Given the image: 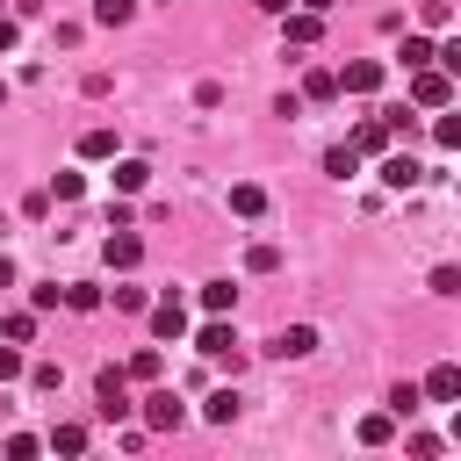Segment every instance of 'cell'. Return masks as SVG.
Wrapping results in <instances>:
<instances>
[{"mask_svg": "<svg viewBox=\"0 0 461 461\" xmlns=\"http://www.w3.org/2000/svg\"><path fill=\"white\" fill-rule=\"evenodd\" d=\"M94 411H101L108 425L137 411V396H130V375H122V367H101V375H94Z\"/></svg>", "mask_w": 461, "mask_h": 461, "instance_id": "1", "label": "cell"}, {"mask_svg": "<svg viewBox=\"0 0 461 461\" xmlns=\"http://www.w3.org/2000/svg\"><path fill=\"white\" fill-rule=\"evenodd\" d=\"M137 418H144V432H180V418H187V403L173 396V389H144V403H137Z\"/></svg>", "mask_w": 461, "mask_h": 461, "instance_id": "2", "label": "cell"}, {"mask_svg": "<svg viewBox=\"0 0 461 461\" xmlns=\"http://www.w3.org/2000/svg\"><path fill=\"white\" fill-rule=\"evenodd\" d=\"M411 108H454V72L418 65V72H411Z\"/></svg>", "mask_w": 461, "mask_h": 461, "instance_id": "3", "label": "cell"}, {"mask_svg": "<svg viewBox=\"0 0 461 461\" xmlns=\"http://www.w3.org/2000/svg\"><path fill=\"white\" fill-rule=\"evenodd\" d=\"M101 259H108L115 274H137V259H144V238H137L130 223H115V230L101 238Z\"/></svg>", "mask_w": 461, "mask_h": 461, "instance_id": "4", "label": "cell"}, {"mask_svg": "<svg viewBox=\"0 0 461 461\" xmlns=\"http://www.w3.org/2000/svg\"><path fill=\"white\" fill-rule=\"evenodd\" d=\"M194 353H209V360H230V367L245 360V353H238V331H230V317H209V324L194 331Z\"/></svg>", "mask_w": 461, "mask_h": 461, "instance_id": "5", "label": "cell"}, {"mask_svg": "<svg viewBox=\"0 0 461 461\" xmlns=\"http://www.w3.org/2000/svg\"><path fill=\"white\" fill-rule=\"evenodd\" d=\"M259 353H267V360H303V353H317V331H310V324H281Z\"/></svg>", "mask_w": 461, "mask_h": 461, "instance_id": "6", "label": "cell"}, {"mask_svg": "<svg viewBox=\"0 0 461 461\" xmlns=\"http://www.w3.org/2000/svg\"><path fill=\"white\" fill-rule=\"evenodd\" d=\"M281 36H288L295 50H310V43L324 36V14H310V7H288V14H281Z\"/></svg>", "mask_w": 461, "mask_h": 461, "instance_id": "7", "label": "cell"}, {"mask_svg": "<svg viewBox=\"0 0 461 461\" xmlns=\"http://www.w3.org/2000/svg\"><path fill=\"white\" fill-rule=\"evenodd\" d=\"M389 144H396V130H389V115H367V122L353 130V151H360V158H382Z\"/></svg>", "mask_w": 461, "mask_h": 461, "instance_id": "8", "label": "cell"}, {"mask_svg": "<svg viewBox=\"0 0 461 461\" xmlns=\"http://www.w3.org/2000/svg\"><path fill=\"white\" fill-rule=\"evenodd\" d=\"M418 180H425V166H418L411 151H382V187L403 194V187H418Z\"/></svg>", "mask_w": 461, "mask_h": 461, "instance_id": "9", "label": "cell"}, {"mask_svg": "<svg viewBox=\"0 0 461 461\" xmlns=\"http://www.w3.org/2000/svg\"><path fill=\"white\" fill-rule=\"evenodd\" d=\"M418 396H425V403H454V396H461V367H454V360H439V367L418 382Z\"/></svg>", "mask_w": 461, "mask_h": 461, "instance_id": "10", "label": "cell"}, {"mask_svg": "<svg viewBox=\"0 0 461 461\" xmlns=\"http://www.w3.org/2000/svg\"><path fill=\"white\" fill-rule=\"evenodd\" d=\"M375 86H382V65H375V58H353V65L339 72V94H375Z\"/></svg>", "mask_w": 461, "mask_h": 461, "instance_id": "11", "label": "cell"}, {"mask_svg": "<svg viewBox=\"0 0 461 461\" xmlns=\"http://www.w3.org/2000/svg\"><path fill=\"white\" fill-rule=\"evenodd\" d=\"M151 331H158V339H187V310H180V295L151 303Z\"/></svg>", "mask_w": 461, "mask_h": 461, "instance_id": "12", "label": "cell"}, {"mask_svg": "<svg viewBox=\"0 0 461 461\" xmlns=\"http://www.w3.org/2000/svg\"><path fill=\"white\" fill-rule=\"evenodd\" d=\"M122 375H130V382H158V375H166V353H158V346H137V353L122 360Z\"/></svg>", "mask_w": 461, "mask_h": 461, "instance_id": "13", "label": "cell"}, {"mask_svg": "<svg viewBox=\"0 0 461 461\" xmlns=\"http://www.w3.org/2000/svg\"><path fill=\"white\" fill-rule=\"evenodd\" d=\"M303 101H339V72L331 65H310L303 72Z\"/></svg>", "mask_w": 461, "mask_h": 461, "instance_id": "14", "label": "cell"}, {"mask_svg": "<svg viewBox=\"0 0 461 461\" xmlns=\"http://www.w3.org/2000/svg\"><path fill=\"white\" fill-rule=\"evenodd\" d=\"M202 310L209 317H230L238 310V281H202Z\"/></svg>", "mask_w": 461, "mask_h": 461, "instance_id": "15", "label": "cell"}, {"mask_svg": "<svg viewBox=\"0 0 461 461\" xmlns=\"http://www.w3.org/2000/svg\"><path fill=\"white\" fill-rule=\"evenodd\" d=\"M396 439V411H367L360 418V447H389Z\"/></svg>", "mask_w": 461, "mask_h": 461, "instance_id": "16", "label": "cell"}, {"mask_svg": "<svg viewBox=\"0 0 461 461\" xmlns=\"http://www.w3.org/2000/svg\"><path fill=\"white\" fill-rule=\"evenodd\" d=\"M144 180H151L144 158H115V194H144Z\"/></svg>", "mask_w": 461, "mask_h": 461, "instance_id": "17", "label": "cell"}, {"mask_svg": "<svg viewBox=\"0 0 461 461\" xmlns=\"http://www.w3.org/2000/svg\"><path fill=\"white\" fill-rule=\"evenodd\" d=\"M259 209H267V187L259 180H238L230 187V216H259Z\"/></svg>", "mask_w": 461, "mask_h": 461, "instance_id": "18", "label": "cell"}, {"mask_svg": "<svg viewBox=\"0 0 461 461\" xmlns=\"http://www.w3.org/2000/svg\"><path fill=\"white\" fill-rule=\"evenodd\" d=\"M79 158H115V130H79Z\"/></svg>", "mask_w": 461, "mask_h": 461, "instance_id": "19", "label": "cell"}, {"mask_svg": "<svg viewBox=\"0 0 461 461\" xmlns=\"http://www.w3.org/2000/svg\"><path fill=\"white\" fill-rule=\"evenodd\" d=\"M202 418H209V425H230V418H238V389H209Z\"/></svg>", "mask_w": 461, "mask_h": 461, "instance_id": "20", "label": "cell"}, {"mask_svg": "<svg viewBox=\"0 0 461 461\" xmlns=\"http://www.w3.org/2000/svg\"><path fill=\"white\" fill-rule=\"evenodd\" d=\"M50 454H86V425H50Z\"/></svg>", "mask_w": 461, "mask_h": 461, "instance_id": "21", "label": "cell"}, {"mask_svg": "<svg viewBox=\"0 0 461 461\" xmlns=\"http://www.w3.org/2000/svg\"><path fill=\"white\" fill-rule=\"evenodd\" d=\"M324 173L353 180V173H360V151H353V144H331V151H324Z\"/></svg>", "mask_w": 461, "mask_h": 461, "instance_id": "22", "label": "cell"}, {"mask_svg": "<svg viewBox=\"0 0 461 461\" xmlns=\"http://www.w3.org/2000/svg\"><path fill=\"white\" fill-rule=\"evenodd\" d=\"M130 14H137V0H94V22H101V29H122Z\"/></svg>", "mask_w": 461, "mask_h": 461, "instance_id": "23", "label": "cell"}, {"mask_svg": "<svg viewBox=\"0 0 461 461\" xmlns=\"http://www.w3.org/2000/svg\"><path fill=\"white\" fill-rule=\"evenodd\" d=\"M396 58H403V72H418V65H432V36H403V50H396Z\"/></svg>", "mask_w": 461, "mask_h": 461, "instance_id": "24", "label": "cell"}, {"mask_svg": "<svg viewBox=\"0 0 461 461\" xmlns=\"http://www.w3.org/2000/svg\"><path fill=\"white\" fill-rule=\"evenodd\" d=\"M50 194H58V202H79V194H86V173H72V166L50 173Z\"/></svg>", "mask_w": 461, "mask_h": 461, "instance_id": "25", "label": "cell"}, {"mask_svg": "<svg viewBox=\"0 0 461 461\" xmlns=\"http://www.w3.org/2000/svg\"><path fill=\"white\" fill-rule=\"evenodd\" d=\"M65 310H101V288L94 281H65Z\"/></svg>", "mask_w": 461, "mask_h": 461, "instance_id": "26", "label": "cell"}, {"mask_svg": "<svg viewBox=\"0 0 461 461\" xmlns=\"http://www.w3.org/2000/svg\"><path fill=\"white\" fill-rule=\"evenodd\" d=\"M0 339H14V346H29V339H36V310H14V317L0 324Z\"/></svg>", "mask_w": 461, "mask_h": 461, "instance_id": "27", "label": "cell"}, {"mask_svg": "<svg viewBox=\"0 0 461 461\" xmlns=\"http://www.w3.org/2000/svg\"><path fill=\"white\" fill-rule=\"evenodd\" d=\"M432 144H439V151H454V144H461V115H447V108H439V122H432Z\"/></svg>", "mask_w": 461, "mask_h": 461, "instance_id": "28", "label": "cell"}, {"mask_svg": "<svg viewBox=\"0 0 461 461\" xmlns=\"http://www.w3.org/2000/svg\"><path fill=\"white\" fill-rule=\"evenodd\" d=\"M418 403H425V396H418V382H396V389H389V411H396V418H411Z\"/></svg>", "mask_w": 461, "mask_h": 461, "instance_id": "29", "label": "cell"}, {"mask_svg": "<svg viewBox=\"0 0 461 461\" xmlns=\"http://www.w3.org/2000/svg\"><path fill=\"white\" fill-rule=\"evenodd\" d=\"M418 22H425V29H447V22H454V0H418Z\"/></svg>", "mask_w": 461, "mask_h": 461, "instance_id": "30", "label": "cell"}, {"mask_svg": "<svg viewBox=\"0 0 461 461\" xmlns=\"http://www.w3.org/2000/svg\"><path fill=\"white\" fill-rule=\"evenodd\" d=\"M425 288H432V295H461V267H432Z\"/></svg>", "mask_w": 461, "mask_h": 461, "instance_id": "31", "label": "cell"}, {"mask_svg": "<svg viewBox=\"0 0 461 461\" xmlns=\"http://www.w3.org/2000/svg\"><path fill=\"white\" fill-rule=\"evenodd\" d=\"M58 303H65V288H58V281H43V288H29V310H36V317H43V310H58Z\"/></svg>", "mask_w": 461, "mask_h": 461, "instance_id": "32", "label": "cell"}, {"mask_svg": "<svg viewBox=\"0 0 461 461\" xmlns=\"http://www.w3.org/2000/svg\"><path fill=\"white\" fill-rule=\"evenodd\" d=\"M115 310H130V317H137V310H151V295H144L137 281H122V288H115Z\"/></svg>", "mask_w": 461, "mask_h": 461, "instance_id": "33", "label": "cell"}, {"mask_svg": "<svg viewBox=\"0 0 461 461\" xmlns=\"http://www.w3.org/2000/svg\"><path fill=\"white\" fill-rule=\"evenodd\" d=\"M22 367H29V360H22V346L7 339V346H0V382H22Z\"/></svg>", "mask_w": 461, "mask_h": 461, "instance_id": "34", "label": "cell"}, {"mask_svg": "<svg viewBox=\"0 0 461 461\" xmlns=\"http://www.w3.org/2000/svg\"><path fill=\"white\" fill-rule=\"evenodd\" d=\"M245 267H252V274H274V267H281V252H274V245H252V252H245Z\"/></svg>", "mask_w": 461, "mask_h": 461, "instance_id": "35", "label": "cell"}, {"mask_svg": "<svg viewBox=\"0 0 461 461\" xmlns=\"http://www.w3.org/2000/svg\"><path fill=\"white\" fill-rule=\"evenodd\" d=\"M22 375H29L36 389H58V382H65V375H58V360H36V367H22Z\"/></svg>", "mask_w": 461, "mask_h": 461, "instance_id": "36", "label": "cell"}, {"mask_svg": "<svg viewBox=\"0 0 461 461\" xmlns=\"http://www.w3.org/2000/svg\"><path fill=\"white\" fill-rule=\"evenodd\" d=\"M7 454H14V461H36V454H43V439H36V432H14V439H7Z\"/></svg>", "mask_w": 461, "mask_h": 461, "instance_id": "37", "label": "cell"}, {"mask_svg": "<svg viewBox=\"0 0 461 461\" xmlns=\"http://www.w3.org/2000/svg\"><path fill=\"white\" fill-rule=\"evenodd\" d=\"M14 43H22V22H7V14H0V50H14Z\"/></svg>", "mask_w": 461, "mask_h": 461, "instance_id": "38", "label": "cell"}, {"mask_svg": "<svg viewBox=\"0 0 461 461\" xmlns=\"http://www.w3.org/2000/svg\"><path fill=\"white\" fill-rule=\"evenodd\" d=\"M252 7H259V14H288L295 0H252Z\"/></svg>", "mask_w": 461, "mask_h": 461, "instance_id": "39", "label": "cell"}, {"mask_svg": "<svg viewBox=\"0 0 461 461\" xmlns=\"http://www.w3.org/2000/svg\"><path fill=\"white\" fill-rule=\"evenodd\" d=\"M0 288H14V259L7 252H0Z\"/></svg>", "mask_w": 461, "mask_h": 461, "instance_id": "40", "label": "cell"}, {"mask_svg": "<svg viewBox=\"0 0 461 461\" xmlns=\"http://www.w3.org/2000/svg\"><path fill=\"white\" fill-rule=\"evenodd\" d=\"M295 7H310V14H324V7H331V0H295Z\"/></svg>", "mask_w": 461, "mask_h": 461, "instance_id": "41", "label": "cell"}, {"mask_svg": "<svg viewBox=\"0 0 461 461\" xmlns=\"http://www.w3.org/2000/svg\"><path fill=\"white\" fill-rule=\"evenodd\" d=\"M0 108H7V79H0Z\"/></svg>", "mask_w": 461, "mask_h": 461, "instance_id": "42", "label": "cell"}, {"mask_svg": "<svg viewBox=\"0 0 461 461\" xmlns=\"http://www.w3.org/2000/svg\"><path fill=\"white\" fill-rule=\"evenodd\" d=\"M166 7H173V0H166Z\"/></svg>", "mask_w": 461, "mask_h": 461, "instance_id": "43", "label": "cell"}]
</instances>
